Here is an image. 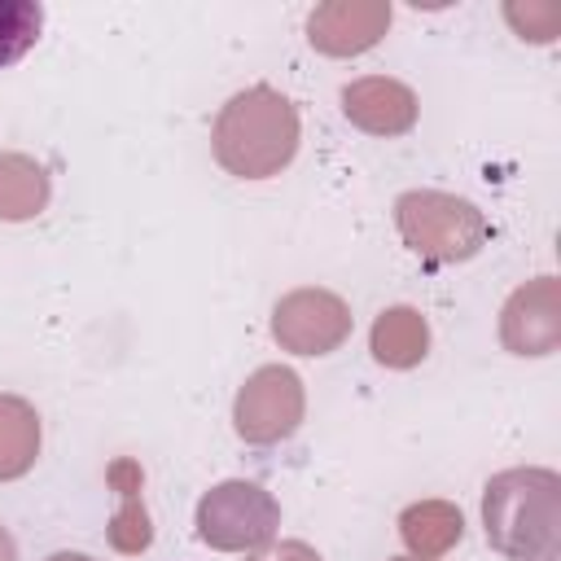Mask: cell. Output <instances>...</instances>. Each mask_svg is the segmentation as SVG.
I'll return each instance as SVG.
<instances>
[{
	"instance_id": "5",
	"label": "cell",
	"mask_w": 561,
	"mask_h": 561,
	"mask_svg": "<svg viewBox=\"0 0 561 561\" xmlns=\"http://www.w3.org/2000/svg\"><path fill=\"white\" fill-rule=\"evenodd\" d=\"M302 412H307L302 377L285 364H263L241 381L232 399V430L250 447H272L302 425Z\"/></svg>"
},
{
	"instance_id": "18",
	"label": "cell",
	"mask_w": 561,
	"mask_h": 561,
	"mask_svg": "<svg viewBox=\"0 0 561 561\" xmlns=\"http://www.w3.org/2000/svg\"><path fill=\"white\" fill-rule=\"evenodd\" d=\"M0 561H18V543H13V535L0 526Z\"/></svg>"
},
{
	"instance_id": "2",
	"label": "cell",
	"mask_w": 561,
	"mask_h": 561,
	"mask_svg": "<svg viewBox=\"0 0 561 561\" xmlns=\"http://www.w3.org/2000/svg\"><path fill=\"white\" fill-rule=\"evenodd\" d=\"M215 162L237 180L280 175L298 153V110L267 83H254L219 105L210 131Z\"/></svg>"
},
{
	"instance_id": "10",
	"label": "cell",
	"mask_w": 561,
	"mask_h": 561,
	"mask_svg": "<svg viewBox=\"0 0 561 561\" xmlns=\"http://www.w3.org/2000/svg\"><path fill=\"white\" fill-rule=\"evenodd\" d=\"M105 482L118 495V508H114V517L105 526V539H110L114 552L140 557L153 543V522H149V508H145V469H140V460H131V456L110 460Z\"/></svg>"
},
{
	"instance_id": "9",
	"label": "cell",
	"mask_w": 561,
	"mask_h": 561,
	"mask_svg": "<svg viewBox=\"0 0 561 561\" xmlns=\"http://www.w3.org/2000/svg\"><path fill=\"white\" fill-rule=\"evenodd\" d=\"M342 114L368 136H403L416 127L421 101L408 83L390 75H364L342 88Z\"/></svg>"
},
{
	"instance_id": "1",
	"label": "cell",
	"mask_w": 561,
	"mask_h": 561,
	"mask_svg": "<svg viewBox=\"0 0 561 561\" xmlns=\"http://www.w3.org/2000/svg\"><path fill=\"white\" fill-rule=\"evenodd\" d=\"M486 543L504 561L561 557V478L543 465H517L482 486Z\"/></svg>"
},
{
	"instance_id": "14",
	"label": "cell",
	"mask_w": 561,
	"mask_h": 561,
	"mask_svg": "<svg viewBox=\"0 0 561 561\" xmlns=\"http://www.w3.org/2000/svg\"><path fill=\"white\" fill-rule=\"evenodd\" d=\"M39 456V412L22 394H0V482L31 473Z\"/></svg>"
},
{
	"instance_id": "16",
	"label": "cell",
	"mask_w": 561,
	"mask_h": 561,
	"mask_svg": "<svg viewBox=\"0 0 561 561\" xmlns=\"http://www.w3.org/2000/svg\"><path fill=\"white\" fill-rule=\"evenodd\" d=\"M504 18L530 44H552L561 35V4H552V0H508Z\"/></svg>"
},
{
	"instance_id": "6",
	"label": "cell",
	"mask_w": 561,
	"mask_h": 561,
	"mask_svg": "<svg viewBox=\"0 0 561 561\" xmlns=\"http://www.w3.org/2000/svg\"><path fill=\"white\" fill-rule=\"evenodd\" d=\"M272 337L289 355H329L351 337V307L320 285L289 289L272 307Z\"/></svg>"
},
{
	"instance_id": "7",
	"label": "cell",
	"mask_w": 561,
	"mask_h": 561,
	"mask_svg": "<svg viewBox=\"0 0 561 561\" xmlns=\"http://www.w3.org/2000/svg\"><path fill=\"white\" fill-rule=\"evenodd\" d=\"M500 342L513 355H552L561 346V285L557 276H535L508 294L500 307Z\"/></svg>"
},
{
	"instance_id": "4",
	"label": "cell",
	"mask_w": 561,
	"mask_h": 561,
	"mask_svg": "<svg viewBox=\"0 0 561 561\" xmlns=\"http://www.w3.org/2000/svg\"><path fill=\"white\" fill-rule=\"evenodd\" d=\"M193 526H197V539L215 552H254V548L272 543V535L280 526V504L267 486L228 478V482H215L197 500Z\"/></svg>"
},
{
	"instance_id": "13",
	"label": "cell",
	"mask_w": 561,
	"mask_h": 561,
	"mask_svg": "<svg viewBox=\"0 0 561 561\" xmlns=\"http://www.w3.org/2000/svg\"><path fill=\"white\" fill-rule=\"evenodd\" d=\"M48 171L31 153H0V219L22 224L48 206Z\"/></svg>"
},
{
	"instance_id": "15",
	"label": "cell",
	"mask_w": 561,
	"mask_h": 561,
	"mask_svg": "<svg viewBox=\"0 0 561 561\" xmlns=\"http://www.w3.org/2000/svg\"><path fill=\"white\" fill-rule=\"evenodd\" d=\"M44 31V9L35 0H0V70L22 61Z\"/></svg>"
},
{
	"instance_id": "11",
	"label": "cell",
	"mask_w": 561,
	"mask_h": 561,
	"mask_svg": "<svg viewBox=\"0 0 561 561\" xmlns=\"http://www.w3.org/2000/svg\"><path fill=\"white\" fill-rule=\"evenodd\" d=\"M368 351L386 368H416L430 355V324L416 307H386L373 320Z\"/></svg>"
},
{
	"instance_id": "8",
	"label": "cell",
	"mask_w": 561,
	"mask_h": 561,
	"mask_svg": "<svg viewBox=\"0 0 561 561\" xmlns=\"http://www.w3.org/2000/svg\"><path fill=\"white\" fill-rule=\"evenodd\" d=\"M390 31V0H324L307 18V39L324 57H359Z\"/></svg>"
},
{
	"instance_id": "12",
	"label": "cell",
	"mask_w": 561,
	"mask_h": 561,
	"mask_svg": "<svg viewBox=\"0 0 561 561\" xmlns=\"http://www.w3.org/2000/svg\"><path fill=\"white\" fill-rule=\"evenodd\" d=\"M465 535V517L451 500H416L399 513V539L412 557H443Z\"/></svg>"
},
{
	"instance_id": "17",
	"label": "cell",
	"mask_w": 561,
	"mask_h": 561,
	"mask_svg": "<svg viewBox=\"0 0 561 561\" xmlns=\"http://www.w3.org/2000/svg\"><path fill=\"white\" fill-rule=\"evenodd\" d=\"M245 561H324L311 543H302V539H280V543H263V548H254Z\"/></svg>"
},
{
	"instance_id": "20",
	"label": "cell",
	"mask_w": 561,
	"mask_h": 561,
	"mask_svg": "<svg viewBox=\"0 0 561 561\" xmlns=\"http://www.w3.org/2000/svg\"><path fill=\"white\" fill-rule=\"evenodd\" d=\"M390 561H434V557H412V552H408V557H390Z\"/></svg>"
},
{
	"instance_id": "3",
	"label": "cell",
	"mask_w": 561,
	"mask_h": 561,
	"mask_svg": "<svg viewBox=\"0 0 561 561\" xmlns=\"http://www.w3.org/2000/svg\"><path fill=\"white\" fill-rule=\"evenodd\" d=\"M394 228H399L403 245L425 263H465L491 237L486 215L469 197H456L443 188L399 193L394 197Z\"/></svg>"
},
{
	"instance_id": "19",
	"label": "cell",
	"mask_w": 561,
	"mask_h": 561,
	"mask_svg": "<svg viewBox=\"0 0 561 561\" xmlns=\"http://www.w3.org/2000/svg\"><path fill=\"white\" fill-rule=\"evenodd\" d=\"M48 561H92V557H88V552H70V548H66V552H53Z\"/></svg>"
}]
</instances>
